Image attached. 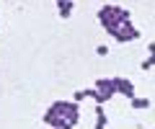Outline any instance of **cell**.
<instances>
[{
    "label": "cell",
    "instance_id": "1",
    "mask_svg": "<svg viewBox=\"0 0 155 129\" xmlns=\"http://www.w3.org/2000/svg\"><path fill=\"white\" fill-rule=\"evenodd\" d=\"M98 21L104 23L106 34L114 36L116 31H119V26L129 21V11H124V8H119V5H104L98 11Z\"/></svg>",
    "mask_w": 155,
    "mask_h": 129
},
{
    "label": "cell",
    "instance_id": "2",
    "mask_svg": "<svg viewBox=\"0 0 155 129\" xmlns=\"http://www.w3.org/2000/svg\"><path fill=\"white\" fill-rule=\"evenodd\" d=\"M49 111L54 114V116L65 119V121H70L72 127L78 124V119H80V106H78L75 101H54L49 106Z\"/></svg>",
    "mask_w": 155,
    "mask_h": 129
},
{
    "label": "cell",
    "instance_id": "3",
    "mask_svg": "<svg viewBox=\"0 0 155 129\" xmlns=\"http://www.w3.org/2000/svg\"><path fill=\"white\" fill-rule=\"evenodd\" d=\"M116 93V88H114V80L111 78H101V80H96V85H93V90H91V98H93L96 103H106L111 98V95Z\"/></svg>",
    "mask_w": 155,
    "mask_h": 129
},
{
    "label": "cell",
    "instance_id": "4",
    "mask_svg": "<svg viewBox=\"0 0 155 129\" xmlns=\"http://www.w3.org/2000/svg\"><path fill=\"white\" fill-rule=\"evenodd\" d=\"M137 36H140V31L132 26V21H127V23H122V26H119V31L114 34V41L124 44V41H134Z\"/></svg>",
    "mask_w": 155,
    "mask_h": 129
},
{
    "label": "cell",
    "instance_id": "5",
    "mask_svg": "<svg viewBox=\"0 0 155 129\" xmlns=\"http://www.w3.org/2000/svg\"><path fill=\"white\" fill-rule=\"evenodd\" d=\"M114 80V88H116V93H122V95H127V98H134V83L129 78H111Z\"/></svg>",
    "mask_w": 155,
    "mask_h": 129
},
{
    "label": "cell",
    "instance_id": "6",
    "mask_svg": "<svg viewBox=\"0 0 155 129\" xmlns=\"http://www.w3.org/2000/svg\"><path fill=\"white\" fill-rule=\"evenodd\" d=\"M60 18H70L72 16V0H60Z\"/></svg>",
    "mask_w": 155,
    "mask_h": 129
},
{
    "label": "cell",
    "instance_id": "7",
    "mask_svg": "<svg viewBox=\"0 0 155 129\" xmlns=\"http://www.w3.org/2000/svg\"><path fill=\"white\" fill-rule=\"evenodd\" d=\"M96 129H106V114L101 106H96Z\"/></svg>",
    "mask_w": 155,
    "mask_h": 129
},
{
    "label": "cell",
    "instance_id": "8",
    "mask_svg": "<svg viewBox=\"0 0 155 129\" xmlns=\"http://www.w3.org/2000/svg\"><path fill=\"white\" fill-rule=\"evenodd\" d=\"M129 101H132V108H147V106H150L147 98H137V95H134V98H129Z\"/></svg>",
    "mask_w": 155,
    "mask_h": 129
},
{
    "label": "cell",
    "instance_id": "9",
    "mask_svg": "<svg viewBox=\"0 0 155 129\" xmlns=\"http://www.w3.org/2000/svg\"><path fill=\"white\" fill-rule=\"evenodd\" d=\"M91 90H93V88H85V90H78V93L72 95V101H75V103H80V101H83V98H91Z\"/></svg>",
    "mask_w": 155,
    "mask_h": 129
},
{
    "label": "cell",
    "instance_id": "10",
    "mask_svg": "<svg viewBox=\"0 0 155 129\" xmlns=\"http://www.w3.org/2000/svg\"><path fill=\"white\" fill-rule=\"evenodd\" d=\"M140 67H142V70H153V67H155V57H153V54H150V57H147V60H145V62H142V65H140Z\"/></svg>",
    "mask_w": 155,
    "mask_h": 129
},
{
    "label": "cell",
    "instance_id": "11",
    "mask_svg": "<svg viewBox=\"0 0 155 129\" xmlns=\"http://www.w3.org/2000/svg\"><path fill=\"white\" fill-rule=\"evenodd\" d=\"M96 54H98V57H106V54H109V47H98V49H96Z\"/></svg>",
    "mask_w": 155,
    "mask_h": 129
},
{
    "label": "cell",
    "instance_id": "12",
    "mask_svg": "<svg viewBox=\"0 0 155 129\" xmlns=\"http://www.w3.org/2000/svg\"><path fill=\"white\" fill-rule=\"evenodd\" d=\"M147 52H150V54L155 57V41H153V44H147Z\"/></svg>",
    "mask_w": 155,
    "mask_h": 129
},
{
    "label": "cell",
    "instance_id": "13",
    "mask_svg": "<svg viewBox=\"0 0 155 129\" xmlns=\"http://www.w3.org/2000/svg\"><path fill=\"white\" fill-rule=\"evenodd\" d=\"M57 3H60V0H57Z\"/></svg>",
    "mask_w": 155,
    "mask_h": 129
}]
</instances>
